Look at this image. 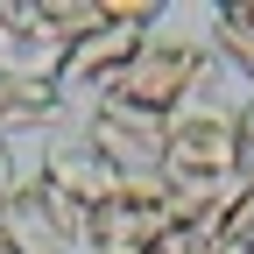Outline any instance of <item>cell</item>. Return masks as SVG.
Returning <instances> with one entry per match:
<instances>
[{
  "label": "cell",
  "mask_w": 254,
  "mask_h": 254,
  "mask_svg": "<svg viewBox=\"0 0 254 254\" xmlns=\"http://www.w3.org/2000/svg\"><path fill=\"white\" fill-rule=\"evenodd\" d=\"M247 170V127L240 106L219 92V64L198 85V99H184L170 113V141H163V184H198V190H226Z\"/></svg>",
  "instance_id": "cell-1"
},
{
  "label": "cell",
  "mask_w": 254,
  "mask_h": 254,
  "mask_svg": "<svg viewBox=\"0 0 254 254\" xmlns=\"http://www.w3.org/2000/svg\"><path fill=\"white\" fill-rule=\"evenodd\" d=\"M163 28V7L155 0H106V21L92 28L85 43H71V57H64L57 71V92H64V113H92L113 99L120 71L134 64V50Z\"/></svg>",
  "instance_id": "cell-2"
},
{
  "label": "cell",
  "mask_w": 254,
  "mask_h": 254,
  "mask_svg": "<svg viewBox=\"0 0 254 254\" xmlns=\"http://www.w3.org/2000/svg\"><path fill=\"white\" fill-rule=\"evenodd\" d=\"M212 64H219V57H205L190 36L155 28V36L134 50V64L120 71V85H113L106 106H134V113H148V120H170V113H184V99H198V85L212 78Z\"/></svg>",
  "instance_id": "cell-3"
},
{
  "label": "cell",
  "mask_w": 254,
  "mask_h": 254,
  "mask_svg": "<svg viewBox=\"0 0 254 254\" xmlns=\"http://www.w3.org/2000/svg\"><path fill=\"white\" fill-rule=\"evenodd\" d=\"M163 233H170V184L120 177V190L85 219V254H155Z\"/></svg>",
  "instance_id": "cell-4"
},
{
  "label": "cell",
  "mask_w": 254,
  "mask_h": 254,
  "mask_svg": "<svg viewBox=\"0 0 254 254\" xmlns=\"http://www.w3.org/2000/svg\"><path fill=\"white\" fill-rule=\"evenodd\" d=\"M0 233L14 254H85V212L64 205L43 177H21L14 198L0 205Z\"/></svg>",
  "instance_id": "cell-5"
},
{
  "label": "cell",
  "mask_w": 254,
  "mask_h": 254,
  "mask_svg": "<svg viewBox=\"0 0 254 254\" xmlns=\"http://www.w3.org/2000/svg\"><path fill=\"white\" fill-rule=\"evenodd\" d=\"M85 141L99 148L120 177H163L170 120H148V113H134V106H92V113H85Z\"/></svg>",
  "instance_id": "cell-6"
},
{
  "label": "cell",
  "mask_w": 254,
  "mask_h": 254,
  "mask_svg": "<svg viewBox=\"0 0 254 254\" xmlns=\"http://www.w3.org/2000/svg\"><path fill=\"white\" fill-rule=\"evenodd\" d=\"M36 177L57 190L64 205H78L85 219H92V212H99L113 190H120V170H113L106 155L85 141V127H71V134H50V148H43V170H36Z\"/></svg>",
  "instance_id": "cell-7"
},
{
  "label": "cell",
  "mask_w": 254,
  "mask_h": 254,
  "mask_svg": "<svg viewBox=\"0 0 254 254\" xmlns=\"http://www.w3.org/2000/svg\"><path fill=\"white\" fill-rule=\"evenodd\" d=\"M57 120H64V92L57 85H36V78H0V141H14V134H57Z\"/></svg>",
  "instance_id": "cell-8"
},
{
  "label": "cell",
  "mask_w": 254,
  "mask_h": 254,
  "mask_svg": "<svg viewBox=\"0 0 254 254\" xmlns=\"http://www.w3.org/2000/svg\"><path fill=\"white\" fill-rule=\"evenodd\" d=\"M212 50H219V64L254 78V0H226L212 14Z\"/></svg>",
  "instance_id": "cell-9"
},
{
  "label": "cell",
  "mask_w": 254,
  "mask_h": 254,
  "mask_svg": "<svg viewBox=\"0 0 254 254\" xmlns=\"http://www.w3.org/2000/svg\"><path fill=\"white\" fill-rule=\"evenodd\" d=\"M14 184H21V177H14V148H7V141H0V205H7V198H14Z\"/></svg>",
  "instance_id": "cell-10"
}]
</instances>
